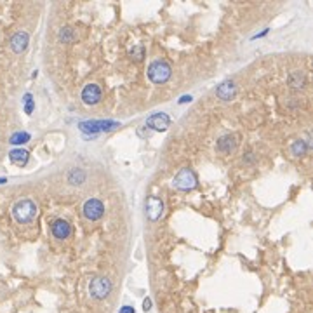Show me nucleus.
Here are the masks:
<instances>
[{
	"instance_id": "1",
	"label": "nucleus",
	"mask_w": 313,
	"mask_h": 313,
	"mask_svg": "<svg viewBox=\"0 0 313 313\" xmlns=\"http://www.w3.org/2000/svg\"><path fill=\"white\" fill-rule=\"evenodd\" d=\"M12 216L20 225H26V223H32L37 216V204L30 198H23V200H18L14 206H12Z\"/></svg>"
},
{
	"instance_id": "2",
	"label": "nucleus",
	"mask_w": 313,
	"mask_h": 313,
	"mask_svg": "<svg viewBox=\"0 0 313 313\" xmlns=\"http://www.w3.org/2000/svg\"><path fill=\"white\" fill-rule=\"evenodd\" d=\"M170 64L164 60H155L148 66V79L153 83H166L170 79Z\"/></svg>"
},
{
	"instance_id": "3",
	"label": "nucleus",
	"mask_w": 313,
	"mask_h": 313,
	"mask_svg": "<svg viewBox=\"0 0 313 313\" xmlns=\"http://www.w3.org/2000/svg\"><path fill=\"white\" fill-rule=\"evenodd\" d=\"M197 183H198L197 176H195V172L190 167H183L178 174L174 176V179H172V185H174L178 190H183V191L193 190V188L197 187Z\"/></svg>"
},
{
	"instance_id": "4",
	"label": "nucleus",
	"mask_w": 313,
	"mask_h": 313,
	"mask_svg": "<svg viewBox=\"0 0 313 313\" xmlns=\"http://www.w3.org/2000/svg\"><path fill=\"white\" fill-rule=\"evenodd\" d=\"M89 292L94 299H104L111 292V282L106 277H94L89 284Z\"/></svg>"
},
{
	"instance_id": "5",
	"label": "nucleus",
	"mask_w": 313,
	"mask_h": 313,
	"mask_svg": "<svg viewBox=\"0 0 313 313\" xmlns=\"http://www.w3.org/2000/svg\"><path fill=\"white\" fill-rule=\"evenodd\" d=\"M104 214V206L99 198H89L83 204V216L89 219V221H98L101 219Z\"/></svg>"
},
{
	"instance_id": "6",
	"label": "nucleus",
	"mask_w": 313,
	"mask_h": 313,
	"mask_svg": "<svg viewBox=\"0 0 313 313\" xmlns=\"http://www.w3.org/2000/svg\"><path fill=\"white\" fill-rule=\"evenodd\" d=\"M115 127H119L117 122H110V120H91V122H80V129L89 134H98L103 131H113Z\"/></svg>"
},
{
	"instance_id": "7",
	"label": "nucleus",
	"mask_w": 313,
	"mask_h": 313,
	"mask_svg": "<svg viewBox=\"0 0 313 313\" xmlns=\"http://www.w3.org/2000/svg\"><path fill=\"white\" fill-rule=\"evenodd\" d=\"M164 214V202L159 197H148L146 200V218L150 221H157Z\"/></svg>"
},
{
	"instance_id": "8",
	"label": "nucleus",
	"mask_w": 313,
	"mask_h": 313,
	"mask_svg": "<svg viewBox=\"0 0 313 313\" xmlns=\"http://www.w3.org/2000/svg\"><path fill=\"white\" fill-rule=\"evenodd\" d=\"M82 101L85 104H98L101 101V89L96 83H87L82 89Z\"/></svg>"
},
{
	"instance_id": "9",
	"label": "nucleus",
	"mask_w": 313,
	"mask_h": 313,
	"mask_svg": "<svg viewBox=\"0 0 313 313\" xmlns=\"http://www.w3.org/2000/svg\"><path fill=\"white\" fill-rule=\"evenodd\" d=\"M51 233L54 235V238H58V240H64V238H68L70 233H72V226H70L68 221H64V219H56L51 225Z\"/></svg>"
},
{
	"instance_id": "10",
	"label": "nucleus",
	"mask_w": 313,
	"mask_h": 313,
	"mask_svg": "<svg viewBox=\"0 0 313 313\" xmlns=\"http://www.w3.org/2000/svg\"><path fill=\"white\" fill-rule=\"evenodd\" d=\"M170 124V119L167 113H153L150 119L146 120V125L153 131H166Z\"/></svg>"
},
{
	"instance_id": "11",
	"label": "nucleus",
	"mask_w": 313,
	"mask_h": 313,
	"mask_svg": "<svg viewBox=\"0 0 313 313\" xmlns=\"http://www.w3.org/2000/svg\"><path fill=\"white\" fill-rule=\"evenodd\" d=\"M28 42H30V37H28L26 32H18L11 37V49L12 52L16 54H21L24 49L28 47Z\"/></svg>"
},
{
	"instance_id": "12",
	"label": "nucleus",
	"mask_w": 313,
	"mask_h": 313,
	"mask_svg": "<svg viewBox=\"0 0 313 313\" xmlns=\"http://www.w3.org/2000/svg\"><path fill=\"white\" fill-rule=\"evenodd\" d=\"M237 94V87L233 82H223L218 89H216V96L223 101H230L233 99V96Z\"/></svg>"
},
{
	"instance_id": "13",
	"label": "nucleus",
	"mask_w": 313,
	"mask_h": 313,
	"mask_svg": "<svg viewBox=\"0 0 313 313\" xmlns=\"http://www.w3.org/2000/svg\"><path fill=\"white\" fill-rule=\"evenodd\" d=\"M235 146H237V141H235L233 134L221 136V138H219V141H218V145H216L218 151H221V153H230V151L235 150Z\"/></svg>"
},
{
	"instance_id": "14",
	"label": "nucleus",
	"mask_w": 313,
	"mask_h": 313,
	"mask_svg": "<svg viewBox=\"0 0 313 313\" xmlns=\"http://www.w3.org/2000/svg\"><path fill=\"white\" fill-rule=\"evenodd\" d=\"M9 159H11L12 164H16V166H26L28 159H30V153L23 148H16V150H11L9 153Z\"/></svg>"
},
{
	"instance_id": "15",
	"label": "nucleus",
	"mask_w": 313,
	"mask_h": 313,
	"mask_svg": "<svg viewBox=\"0 0 313 313\" xmlns=\"http://www.w3.org/2000/svg\"><path fill=\"white\" fill-rule=\"evenodd\" d=\"M306 151H308V143L303 141V139H297V141H294L291 145V153L294 157H303V155H306Z\"/></svg>"
},
{
	"instance_id": "16",
	"label": "nucleus",
	"mask_w": 313,
	"mask_h": 313,
	"mask_svg": "<svg viewBox=\"0 0 313 313\" xmlns=\"http://www.w3.org/2000/svg\"><path fill=\"white\" fill-rule=\"evenodd\" d=\"M305 82H306V79H305V75H303L301 72H292L289 75V85H291V87L303 89V87H305Z\"/></svg>"
},
{
	"instance_id": "17",
	"label": "nucleus",
	"mask_w": 313,
	"mask_h": 313,
	"mask_svg": "<svg viewBox=\"0 0 313 313\" xmlns=\"http://www.w3.org/2000/svg\"><path fill=\"white\" fill-rule=\"evenodd\" d=\"M68 181L72 183V185H82L85 181V172L82 169H73L70 170V174H68Z\"/></svg>"
},
{
	"instance_id": "18",
	"label": "nucleus",
	"mask_w": 313,
	"mask_h": 313,
	"mask_svg": "<svg viewBox=\"0 0 313 313\" xmlns=\"http://www.w3.org/2000/svg\"><path fill=\"white\" fill-rule=\"evenodd\" d=\"M75 39H77V33L73 28H63L60 32V40L63 44H72Z\"/></svg>"
},
{
	"instance_id": "19",
	"label": "nucleus",
	"mask_w": 313,
	"mask_h": 313,
	"mask_svg": "<svg viewBox=\"0 0 313 313\" xmlns=\"http://www.w3.org/2000/svg\"><path fill=\"white\" fill-rule=\"evenodd\" d=\"M30 141V134L28 132H14L9 139V143L11 145H24Z\"/></svg>"
},
{
	"instance_id": "20",
	"label": "nucleus",
	"mask_w": 313,
	"mask_h": 313,
	"mask_svg": "<svg viewBox=\"0 0 313 313\" xmlns=\"http://www.w3.org/2000/svg\"><path fill=\"white\" fill-rule=\"evenodd\" d=\"M129 56H131L134 61H141L145 56V49L143 45H136V47H132L131 51H129Z\"/></svg>"
},
{
	"instance_id": "21",
	"label": "nucleus",
	"mask_w": 313,
	"mask_h": 313,
	"mask_svg": "<svg viewBox=\"0 0 313 313\" xmlns=\"http://www.w3.org/2000/svg\"><path fill=\"white\" fill-rule=\"evenodd\" d=\"M24 111H26L28 115L33 111V99H32V94H26L24 96Z\"/></svg>"
},
{
	"instance_id": "22",
	"label": "nucleus",
	"mask_w": 313,
	"mask_h": 313,
	"mask_svg": "<svg viewBox=\"0 0 313 313\" xmlns=\"http://www.w3.org/2000/svg\"><path fill=\"white\" fill-rule=\"evenodd\" d=\"M120 313H136V312L132 306H122V308H120Z\"/></svg>"
},
{
	"instance_id": "23",
	"label": "nucleus",
	"mask_w": 313,
	"mask_h": 313,
	"mask_svg": "<svg viewBox=\"0 0 313 313\" xmlns=\"http://www.w3.org/2000/svg\"><path fill=\"white\" fill-rule=\"evenodd\" d=\"M150 308H151V299H148V297H146V299L143 301V310H145V312H148Z\"/></svg>"
},
{
	"instance_id": "24",
	"label": "nucleus",
	"mask_w": 313,
	"mask_h": 313,
	"mask_svg": "<svg viewBox=\"0 0 313 313\" xmlns=\"http://www.w3.org/2000/svg\"><path fill=\"white\" fill-rule=\"evenodd\" d=\"M187 101L190 103V101H191V96H183V98L179 99V103H187Z\"/></svg>"
},
{
	"instance_id": "25",
	"label": "nucleus",
	"mask_w": 313,
	"mask_h": 313,
	"mask_svg": "<svg viewBox=\"0 0 313 313\" xmlns=\"http://www.w3.org/2000/svg\"><path fill=\"white\" fill-rule=\"evenodd\" d=\"M2 183H5V178H0V185H2Z\"/></svg>"
}]
</instances>
